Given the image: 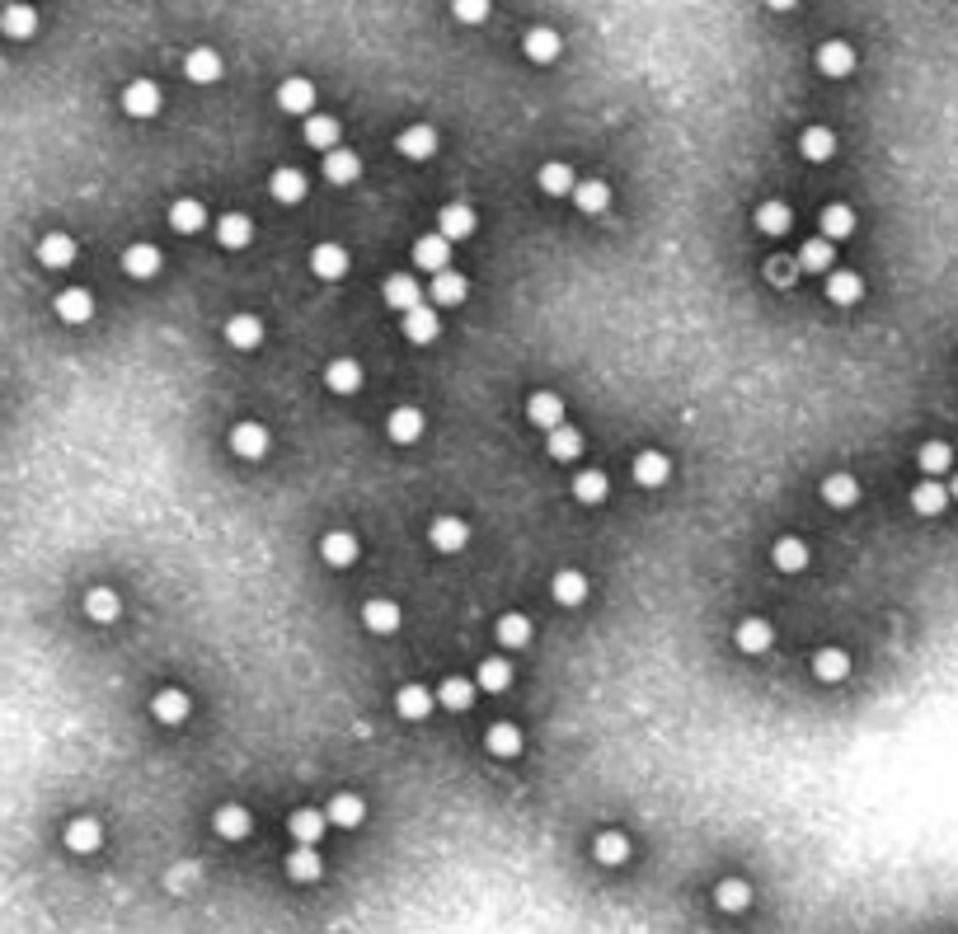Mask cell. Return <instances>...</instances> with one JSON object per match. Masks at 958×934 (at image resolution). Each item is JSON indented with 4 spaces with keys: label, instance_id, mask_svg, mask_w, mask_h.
<instances>
[{
    "label": "cell",
    "instance_id": "obj_1",
    "mask_svg": "<svg viewBox=\"0 0 958 934\" xmlns=\"http://www.w3.org/2000/svg\"><path fill=\"white\" fill-rule=\"evenodd\" d=\"M104 845V827H99V817H71L66 822V850H76V855H94Z\"/></svg>",
    "mask_w": 958,
    "mask_h": 934
},
{
    "label": "cell",
    "instance_id": "obj_2",
    "mask_svg": "<svg viewBox=\"0 0 958 934\" xmlns=\"http://www.w3.org/2000/svg\"><path fill=\"white\" fill-rule=\"evenodd\" d=\"M526 418H531L536 428H545V432L564 428V399L550 395V390H541V395L526 399Z\"/></svg>",
    "mask_w": 958,
    "mask_h": 934
},
{
    "label": "cell",
    "instance_id": "obj_3",
    "mask_svg": "<svg viewBox=\"0 0 958 934\" xmlns=\"http://www.w3.org/2000/svg\"><path fill=\"white\" fill-rule=\"evenodd\" d=\"M123 108L132 113V118H155L160 113V90H155V80H132L123 90Z\"/></svg>",
    "mask_w": 958,
    "mask_h": 934
},
{
    "label": "cell",
    "instance_id": "obj_4",
    "mask_svg": "<svg viewBox=\"0 0 958 934\" xmlns=\"http://www.w3.org/2000/svg\"><path fill=\"white\" fill-rule=\"evenodd\" d=\"M428 540H433L442 554H456V550H465V540H470V526H465L461 517H437L433 526H428Z\"/></svg>",
    "mask_w": 958,
    "mask_h": 934
},
{
    "label": "cell",
    "instance_id": "obj_5",
    "mask_svg": "<svg viewBox=\"0 0 958 934\" xmlns=\"http://www.w3.org/2000/svg\"><path fill=\"white\" fill-rule=\"evenodd\" d=\"M447 259H451V240H442L437 230H433V235H423V240L414 245V263H418V268H428L433 277L447 273Z\"/></svg>",
    "mask_w": 958,
    "mask_h": 934
},
{
    "label": "cell",
    "instance_id": "obj_6",
    "mask_svg": "<svg viewBox=\"0 0 958 934\" xmlns=\"http://www.w3.org/2000/svg\"><path fill=\"white\" fill-rule=\"evenodd\" d=\"M437 235H442V240H465V235H475V212H470L465 202L442 207V216H437Z\"/></svg>",
    "mask_w": 958,
    "mask_h": 934
},
{
    "label": "cell",
    "instance_id": "obj_7",
    "mask_svg": "<svg viewBox=\"0 0 958 934\" xmlns=\"http://www.w3.org/2000/svg\"><path fill=\"white\" fill-rule=\"evenodd\" d=\"M386 306L390 310H418L423 306V291H418V282L409 273H395V277H386Z\"/></svg>",
    "mask_w": 958,
    "mask_h": 934
},
{
    "label": "cell",
    "instance_id": "obj_8",
    "mask_svg": "<svg viewBox=\"0 0 958 934\" xmlns=\"http://www.w3.org/2000/svg\"><path fill=\"white\" fill-rule=\"evenodd\" d=\"M184 76L193 80V85H212V80H221V57L212 47H193L184 57Z\"/></svg>",
    "mask_w": 958,
    "mask_h": 934
},
{
    "label": "cell",
    "instance_id": "obj_9",
    "mask_svg": "<svg viewBox=\"0 0 958 934\" xmlns=\"http://www.w3.org/2000/svg\"><path fill=\"white\" fill-rule=\"evenodd\" d=\"M395 146H400V155H404V160H428V155L437 151V132H433V127H428V123L404 127V132H400V141H395Z\"/></svg>",
    "mask_w": 958,
    "mask_h": 934
},
{
    "label": "cell",
    "instance_id": "obj_10",
    "mask_svg": "<svg viewBox=\"0 0 958 934\" xmlns=\"http://www.w3.org/2000/svg\"><path fill=\"white\" fill-rule=\"evenodd\" d=\"M667 475H672V460H667L663 451H639V456H634V479H639L644 489L667 484Z\"/></svg>",
    "mask_w": 958,
    "mask_h": 934
},
{
    "label": "cell",
    "instance_id": "obj_11",
    "mask_svg": "<svg viewBox=\"0 0 958 934\" xmlns=\"http://www.w3.org/2000/svg\"><path fill=\"white\" fill-rule=\"evenodd\" d=\"M38 263L43 268H71L76 263V240L71 235H43L38 240Z\"/></svg>",
    "mask_w": 958,
    "mask_h": 934
},
{
    "label": "cell",
    "instance_id": "obj_12",
    "mask_svg": "<svg viewBox=\"0 0 958 934\" xmlns=\"http://www.w3.org/2000/svg\"><path fill=\"white\" fill-rule=\"evenodd\" d=\"M818 71L822 76H850V71H855V47L850 43H822L818 47Z\"/></svg>",
    "mask_w": 958,
    "mask_h": 934
},
{
    "label": "cell",
    "instance_id": "obj_13",
    "mask_svg": "<svg viewBox=\"0 0 958 934\" xmlns=\"http://www.w3.org/2000/svg\"><path fill=\"white\" fill-rule=\"evenodd\" d=\"M390 442H400V446H409V442H418L423 437V414H418L414 404H400L395 414H390Z\"/></svg>",
    "mask_w": 958,
    "mask_h": 934
},
{
    "label": "cell",
    "instance_id": "obj_14",
    "mask_svg": "<svg viewBox=\"0 0 958 934\" xmlns=\"http://www.w3.org/2000/svg\"><path fill=\"white\" fill-rule=\"evenodd\" d=\"M57 315H62L66 324H85L94 315V296L85 287H66L62 296H57Z\"/></svg>",
    "mask_w": 958,
    "mask_h": 934
},
{
    "label": "cell",
    "instance_id": "obj_15",
    "mask_svg": "<svg viewBox=\"0 0 958 934\" xmlns=\"http://www.w3.org/2000/svg\"><path fill=\"white\" fill-rule=\"evenodd\" d=\"M118 611H123V601H118V592H113V587H90V592H85V615H90V620H99V625H113V620H118Z\"/></svg>",
    "mask_w": 958,
    "mask_h": 934
},
{
    "label": "cell",
    "instance_id": "obj_16",
    "mask_svg": "<svg viewBox=\"0 0 958 934\" xmlns=\"http://www.w3.org/2000/svg\"><path fill=\"white\" fill-rule=\"evenodd\" d=\"M362 625H367L371 634H395V629H400V606L386 597L367 601V606H362Z\"/></svg>",
    "mask_w": 958,
    "mask_h": 934
},
{
    "label": "cell",
    "instance_id": "obj_17",
    "mask_svg": "<svg viewBox=\"0 0 958 934\" xmlns=\"http://www.w3.org/2000/svg\"><path fill=\"white\" fill-rule=\"evenodd\" d=\"M325 812H310V808H301V812H292L287 817V831H292V841L296 845H315L320 836H325Z\"/></svg>",
    "mask_w": 958,
    "mask_h": 934
},
{
    "label": "cell",
    "instance_id": "obj_18",
    "mask_svg": "<svg viewBox=\"0 0 958 934\" xmlns=\"http://www.w3.org/2000/svg\"><path fill=\"white\" fill-rule=\"evenodd\" d=\"M320 873H325V864L315 855V845H296L292 855H287V878H292V883H315Z\"/></svg>",
    "mask_w": 958,
    "mask_h": 934
},
{
    "label": "cell",
    "instance_id": "obj_19",
    "mask_svg": "<svg viewBox=\"0 0 958 934\" xmlns=\"http://www.w3.org/2000/svg\"><path fill=\"white\" fill-rule=\"evenodd\" d=\"M231 446H235V456L259 460L263 451H268V428H263V423H240V428L231 432Z\"/></svg>",
    "mask_w": 958,
    "mask_h": 934
},
{
    "label": "cell",
    "instance_id": "obj_20",
    "mask_svg": "<svg viewBox=\"0 0 958 934\" xmlns=\"http://www.w3.org/2000/svg\"><path fill=\"white\" fill-rule=\"evenodd\" d=\"M550 592H555L559 606H583V597H588V578H583L578 568H564V573H555Z\"/></svg>",
    "mask_w": 958,
    "mask_h": 934
},
{
    "label": "cell",
    "instance_id": "obj_21",
    "mask_svg": "<svg viewBox=\"0 0 958 934\" xmlns=\"http://www.w3.org/2000/svg\"><path fill=\"white\" fill-rule=\"evenodd\" d=\"M320 554H325L329 568H348L357 559V536H348V531H329V536L320 540Z\"/></svg>",
    "mask_w": 958,
    "mask_h": 934
},
{
    "label": "cell",
    "instance_id": "obj_22",
    "mask_svg": "<svg viewBox=\"0 0 958 934\" xmlns=\"http://www.w3.org/2000/svg\"><path fill=\"white\" fill-rule=\"evenodd\" d=\"M944 503H949V489H944L940 479H921L912 489V507L921 512V517H940Z\"/></svg>",
    "mask_w": 958,
    "mask_h": 934
},
{
    "label": "cell",
    "instance_id": "obj_23",
    "mask_svg": "<svg viewBox=\"0 0 958 934\" xmlns=\"http://www.w3.org/2000/svg\"><path fill=\"white\" fill-rule=\"evenodd\" d=\"M217 240H221L226 249H245L249 240H254V221H249L245 212L221 216V221H217Z\"/></svg>",
    "mask_w": 958,
    "mask_h": 934
},
{
    "label": "cell",
    "instance_id": "obj_24",
    "mask_svg": "<svg viewBox=\"0 0 958 934\" xmlns=\"http://www.w3.org/2000/svg\"><path fill=\"white\" fill-rule=\"evenodd\" d=\"M278 104L287 108V113H310V104H315V85L301 80V76L282 80V85H278Z\"/></svg>",
    "mask_w": 958,
    "mask_h": 934
},
{
    "label": "cell",
    "instance_id": "obj_25",
    "mask_svg": "<svg viewBox=\"0 0 958 934\" xmlns=\"http://www.w3.org/2000/svg\"><path fill=\"white\" fill-rule=\"evenodd\" d=\"M325 385L334 390V395H357V385H362V367L348 362V357H339V362H329V367H325Z\"/></svg>",
    "mask_w": 958,
    "mask_h": 934
},
{
    "label": "cell",
    "instance_id": "obj_26",
    "mask_svg": "<svg viewBox=\"0 0 958 934\" xmlns=\"http://www.w3.org/2000/svg\"><path fill=\"white\" fill-rule=\"evenodd\" d=\"M832 263H836V249H832V240H808L804 249H799V273H832Z\"/></svg>",
    "mask_w": 958,
    "mask_h": 934
},
{
    "label": "cell",
    "instance_id": "obj_27",
    "mask_svg": "<svg viewBox=\"0 0 958 934\" xmlns=\"http://www.w3.org/2000/svg\"><path fill=\"white\" fill-rule=\"evenodd\" d=\"M437 329H442V324H437V310H433V306H418V310H409V315H404V338H409V343H433Z\"/></svg>",
    "mask_w": 958,
    "mask_h": 934
},
{
    "label": "cell",
    "instance_id": "obj_28",
    "mask_svg": "<svg viewBox=\"0 0 958 934\" xmlns=\"http://www.w3.org/2000/svg\"><path fill=\"white\" fill-rule=\"evenodd\" d=\"M573 202H578V212L602 216L606 207H611V188H606L602 179H583V184L573 188Z\"/></svg>",
    "mask_w": 958,
    "mask_h": 934
},
{
    "label": "cell",
    "instance_id": "obj_29",
    "mask_svg": "<svg viewBox=\"0 0 958 934\" xmlns=\"http://www.w3.org/2000/svg\"><path fill=\"white\" fill-rule=\"evenodd\" d=\"M433 705H437V695L433 690H423V686H404L400 695H395V709H400L404 719H428Z\"/></svg>",
    "mask_w": 958,
    "mask_h": 934
},
{
    "label": "cell",
    "instance_id": "obj_30",
    "mask_svg": "<svg viewBox=\"0 0 958 934\" xmlns=\"http://www.w3.org/2000/svg\"><path fill=\"white\" fill-rule=\"evenodd\" d=\"M771 559H775L780 573H804V568H808V545H804V540H794V536H785V540H775Z\"/></svg>",
    "mask_w": 958,
    "mask_h": 934
},
{
    "label": "cell",
    "instance_id": "obj_31",
    "mask_svg": "<svg viewBox=\"0 0 958 934\" xmlns=\"http://www.w3.org/2000/svg\"><path fill=\"white\" fill-rule=\"evenodd\" d=\"M310 268H315V277H325V282H339V277L348 273V254H343L339 245H320L310 254Z\"/></svg>",
    "mask_w": 958,
    "mask_h": 934
},
{
    "label": "cell",
    "instance_id": "obj_32",
    "mask_svg": "<svg viewBox=\"0 0 958 934\" xmlns=\"http://www.w3.org/2000/svg\"><path fill=\"white\" fill-rule=\"evenodd\" d=\"M212 827H217V836H226V841H245L249 836V812L240 808V803H226V808H217Z\"/></svg>",
    "mask_w": 958,
    "mask_h": 934
},
{
    "label": "cell",
    "instance_id": "obj_33",
    "mask_svg": "<svg viewBox=\"0 0 958 934\" xmlns=\"http://www.w3.org/2000/svg\"><path fill=\"white\" fill-rule=\"evenodd\" d=\"M367 817V803L357 794H339V798H329V812H325V822H334V827H357Z\"/></svg>",
    "mask_w": 958,
    "mask_h": 934
},
{
    "label": "cell",
    "instance_id": "obj_34",
    "mask_svg": "<svg viewBox=\"0 0 958 934\" xmlns=\"http://www.w3.org/2000/svg\"><path fill=\"white\" fill-rule=\"evenodd\" d=\"M226 338H231V348H259V343H263V320H259V315H231Z\"/></svg>",
    "mask_w": 958,
    "mask_h": 934
},
{
    "label": "cell",
    "instance_id": "obj_35",
    "mask_svg": "<svg viewBox=\"0 0 958 934\" xmlns=\"http://www.w3.org/2000/svg\"><path fill=\"white\" fill-rule=\"evenodd\" d=\"M357 174H362V160H357L353 151H339V146H334V151L325 155V179L329 184H353Z\"/></svg>",
    "mask_w": 958,
    "mask_h": 934
},
{
    "label": "cell",
    "instance_id": "obj_36",
    "mask_svg": "<svg viewBox=\"0 0 958 934\" xmlns=\"http://www.w3.org/2000/svg\"><path fill=\"white\" fill-rule=\"evenodd\" d=\"M428 291H433V301H437V306H461V301H465V291H470V282H465L461 273H451V268H447V273H437V277H433V287H428Z\"/></svg>",
    "mask_w": 958,
    "mask_h": 934
},
{
    "label": "cell",
    "instance_id": "obj_37",
    "mask_svg": "<svg viewBox=\"0 0 958 934\" xmlns=\"http://www.w3.org/2000/svg\"><path fill=\"white\" fill-rule=\"evenodd\" d=\"M733 639H738L742 653H766V648H771V639H775V629L766 625V620H742Z\"/></svg>",
    "mask_w": 958,
    "mask_h": 934
},
{
    "label": "cell",
    "instance_id": "obj_38",
    "mask_svg": "<svg viewBox=\"0 0 958 934\" xmlns=\"http://www.w3.org/2000/svg\"><path fill=\"white\" fill-rule=\"evenodd\" d=\"M306 141L315 146V151H334V141H339V123L329 118V113H310L306 118Z\"/></svg>",
    "mask_w": 958,
    "mask_h": 934
},
{
    "label": "cell",
    "instance_id": "obj_39",
    "mask_svg": "<svg viewBox=\"0 0 958 934\" xmlns=\"http://www.w3.org/2000/svg\"><path fill=\"white\" fill-rule=\"evenodd\" d=\"M123 268H127V277H155V273H160V249H155V245H132L123 254Z\"/></svg>",
    "mask_w": 958,
    "mask_h": 934
},
{
    "label": "cell",
    "instance_id": "obj_40",
    "mask_svg": "<svg viewBox=\"0 0 958 934\" xmlns=\"http://www.w3.org/2000/svg\"><path fill=\"white\" fill-rule=\"evenodd\" d=\"M822 498H827L832 507H855L860 503V484H855L850 475H827L822 479Z\"/></svg>",
    "mask_w": 958,
    "mask_h": 934
},
{
    "label": "cell",
    "instance_id": "obj_41",
    "mask_svg": "<svg viewBox=\"0 0 958 934\" xmlns=\"http://www.w3.org/2000/svg\"><path fill=\"white\" fill-rule=\"evenodd\" d=\"M0 29L10 33V38H33L38 15H33L29 5H5V10H0Z\"/></svg>",
    "mask_w": 958,
    "mask_h": 934
},
{
    "label": "cell",
    "instance_id": "obj_42",
    "mask_svg": "<svg viewBox=\"0 0 958 934\" xmlns=\"http://www.w3.org/2000/svg\"><path fill=\"white\" fill-rule=\"evenodd\" d=\"M526 57H531V62H555V57H559V47H564V43H559V33L555 29H531V33H526Z\"/></svg>",
    "mask_w": 958,
    "mask_h": 934
},
{
    "label": "cell",
    "instance_id": "obj_43",
    "mask_svg": "<svg viewBox=\"0 0 958 934\" xmlns=\"http://www.w3.org/2000/svg\"><path fill=\"white\" fill-rule=\"evenodd\" d=\"M827 296H832L836 306H855V301L865 296V282H860V273H832L827 277Z\"/></svg>",
    "mask_w": 958,
    "mask_h": 934
},
{
    "label": "cell",
    "instance_id": "obj_44",
    "mask_svg": "<svg viewBox=\"0 0 958 934\" xmlns=\"http://www.w3.org/2000/svg\"><path fill=\"white\" fill-rule=\"evenodd\" d=\"M151 709H155V719L160 723H184L188 719V695L184 690H160L151 700Z\"/></svg>",
    "mask_w": 958,
    "mask_h": 934
},
{
    "label": "cell",
    "instance_id": "obj_45",
    "mask_svg": "<svg viewBox=\"0 0 958 934\" xmlns=\"http://www.w3.org/2000/svg\"><path fill=\"white\" fill-rule=\"evenodd\" d=\"M850 230H855V212H850L846 202H832V207L822 212V240H846Z\"/></svg>",
    "mask_w": 958,
    "mask_h": 934
},
{
    "label": "cell",
    "instance_id": "obj_46",
    "mask_svg": "<svg viewBox=\"0 0 958 934\" xmlns=\"http://www.w3.org/2000/svg\"><path fill=\"white\" fill-rule=\"evenodd\" d=\"M268 188H273V198H278V202H301L310 184H306V174H301V169H278Z\"/></svg>",
    "mask_w": 958,
    "mask_h": 934
},
{
    "label": "cell",
    "instance_id": "obj_47",
    "mask_svg": "<svg viewBox=\"0 0 958 934\" xmlns=\"http://www.w3.org/2000/svg\"><path fill=\"white\" fill-rule=\"evenodd\" d=\"M592 855L602 859V864H625V859H630V836H620V831H602V836L592 841Z\"/></svg>",
    "mask_w": 958,
    "mask_h": 934
},
{
    "label": "cell",
    "instance_id": "obj_48",
    "mask_svg": "<svg viewBox=\"0 0 958 934\" xmlns=\"http://www.w3.org/2000/svg\"><path fill=\"white\" fill-rule=\"evenodd\" d=\"M714 902H719V911H747V906H752V888H747L742 878H724V883L714 888Z\"/></svg>",
    "mask_w": 958,
    "mask_h": 934
},
{
    "label": "cell",
    "instance_id": "obj_49",
    "mask_svg": "<svg viewBox=\"0 0 958 934\" xmlns=\"http://www.w3.org/2000/svg\"><path fill=\"white\" fill-rule=\"evenodd\" d=\"M170 226L174 230H184V235H193V230H202L207 226V212H202V202H193V198H179L170 207Z\"/></svg>",
    "mask_w": 958,
    "mask_h": 934
},
{
    "label": "cell",
    "instance_id": "obj_50",
    "mask_svg": "<svg viewBox=\"0 0 958 934\" xmlns=\"http://www.w3.org/2000/svg\"><path fill=\"white\" fill-rule=\"evenodd\" d=\"M846 672H850V658L841 648H822L818 658H813V676H818V681H846Z\"/></svg>",
    "mask_w": 958,
    "mask_h": 934
},
{
    "label": "cell",
    "instance_id": "obj_51",
    "mask_svg": "<svg viewBox=\"0 0 958 934\" xmlns=\"http://www.w3.org/2000/svg\"><path fill=\"white\" fill-rule=\"evenodd\" d=\"M545 451L555 460H578L583 456V432L578 428H555L550 432V442H545Z\"/></svg>",
    "mask_w": 958,
    "mask_h": 934
},
{
    "label": "cell",
    "instance_id": "obj_52",
    "mask_svg": "<svg viewBox=\"0 0 958 934\" xmlns=\"http://www.w3.org/2000/svg\"><path fill=\"white\" fill-rule=\"evenodd\" d=\"M512 686V667L503 658H489L479 662V690H489V695H503V690Z\"/></svg>",
    "mask_w": 958,
    "mask_h": 934
},
{
    "label": "cell",
    "instance_id": "obj_53",
    "mask_svg": "<svg viewBox=\"0 0 958 934\" xmlns=\"http://www.w3.org/2000/svg\"><path fill=\"white\" fill-rule=\"evenodd\" d=\"M484 742H489L494 756H517V751H522V728H517V723H494Z\"/></svg>",
    "mask_w": 958,
    "mask_h": 934
},
{
    "label": "cell",
    "instance_id": "obj_54",
    "mask_svg": "<svg viewBox=\"0 0 958 934\" xmlns=\"http://www.w3.org/2000/svg\"><path fill=\"white\" fill-rule=\"evenodd\" d=\"M470 700H475V681H461V676H447L437 690V705L447 709H470Z\"/></svg>",
    "mask_w": 958,
    "mask_h": 934
},
{
    "label": "cell",
    "instance_id": "obj_55",
    "mask_svg": "<svg viewBox=\"0 0 958 934\" xmlns=\"http://www.w3.org/2000/svg\"><path fill=\"white\" fill-rule=\"evenodd\" d=\"M757 226L766 230V235H785V230L794 226V212H789L785 202H761V212H757Z\"/></svg>",
    "mask_w": 958,
    "mask_h": 934
},
{
    "label": "cell",
    "instance_id": "obj_56",
    "mask_svg": "<svg viewBox=\"0 0 958 934\" xmlns=\"http://www.w3.org/2000/svg\"><path fill=\"white\" fill-rule=\"evenodd\" d=\"M606 489H611V484H606L602 470H583V475L573 479V498H578V503H602Z\"/></svg>",
    "mask_w": 958,
    "mask_h": 934
},
{
    "label": "cell",
    "instance_id": "obj_57",
    "mask_svg": "<svg viewBox=\"0 0 958 934\" xmlns=\"http://www.w3.org/2000/svg\"><path fill=\"white\" fill-rule=\"evenodd\" d=\"M799 151H804L808 160H827V155L836 151V137L827 132V127H808L804 137H799Z\"/></svg>",
    "mask_w": 958,
    "mask_h": 934
},
{
    "label": "cell",
    "instance_id": "obj_58",
    "mask_svg": "<svg viewBox=\"0 0 958 934\" xmlns=\"http://www.w3.org/2000/svg\"><path fill=\"white\" fill-rule=\"evenodd\" d=\"M541 188L550 193V198H564V193H573V188H578V179H573L569 165H545V169H541Z\"/></svg>",
    "mask_w": 958,
    "mask_h": 934
},
{
    "label": "cell",
    "instance_id": "obj_59",
    "mask_svg": "<svg viewBox=\"0 0 958 934\" xmlns=\"http://www.w3.org/2000/svg\"><path fill=\"white\" fill-rule=\"evenodd\" d=\"M526 639H531V620L526 615H503L498 620V644L503 648H522Z\"/></svg>",
    "mask_w": 958,
    "mask_h": 934
},
{
    "label": "cell",
    "instance_id": "obj_60",
    "mask_svg": "<svg viewBox=\"0 0 958 934\" xmlns=\"http://www.w3.org/2000/svg\"><path fill=\"white\" fill-rule=\"evenodd\" d=\"M916 460H921V470H926V475H944V470L954 465V451H949V442H926Z\"/></svg>",
    "mask_w": 958,
    "mask_h": 934
},
{
    "label": "cell",
    "instance_id": "obj_61",
    "mask_svg": "<svg viewBox=\"0 0 958 934\" xmlns=\"http://www.w3.org/2000/svg\"><path fill=\"white\" fill-rule=\"evenodd\" d=\"M484 15H489L484 0H461V5H456V19H465V24H479Z\"/></svg>",
    "mask_w": 958,
    "mask_h": 934
},
{
    "label": "cell",
    "instance_id": "obj_62",
    "mask_svg": "<svg viewBox=\"0 0 958 934\" xmlns=\"http://www.w3.org/2000/svg\"><path fill=\"white\" fill-rule=\"evenodd\" d=\"M766 273H771V282L789 287V282H794V273H799V263H780V259H771V263H766Z\"/></svg>",
    "mask_w": 958,
    "mask_h": 934
},
{
    "label": "cell",
    "instance_id": "obj_63",
    "mask_svg": "<svg viewBox=\"0 0 958 934\" xmlns=\"http://www.w3.org/2000/svg\"><path fill=\"white\" fill-rule=\"evenodd\" d=\"M949 498H958V475H954V479H949Z\"/></svg>",
    "mask_w": 958,
    "mask_h": 934
}]
</instances>
